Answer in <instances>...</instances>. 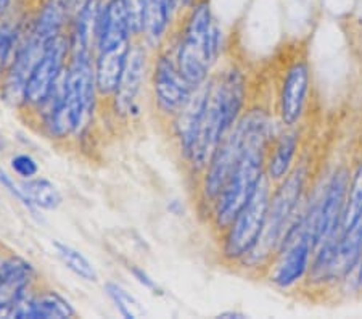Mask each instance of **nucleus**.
<instances>
[{"instance_id": "412c9836", "label": "nucleus", "mask_w": 362, "mask_h": 319, "mask_svg": "<svg viewBox=\"0 0 362 319\" xmlns=\"http://www.w3.org/2000/svg\"><path fill=\"white\" fill-rule=\"evenodd\" d=\"M105 292H107L108 297L113 300L116 310H118L124 318L137 319L145 316V310L142 308V305L139 303V300L127 292L124 287H121L119 284L108 282L107 286H105Z\"/></svg>"}, {"instance_id": "f8f14e48", "label": "nucleus", "mask_w": 362, "mask_h": 319, "mask_svg": "<svg viewBox=\"0 0 362 319\" xmlns=\"http://www.w3.org/2000/svg\"><path fill=\"white\" fill-rule=\"evenodd\" d=\"M76 315L71 303L57 290H39L29 292L13 308L10 318L16 319H65Z\"/></svg>"}, {"instance_id": "dca6fc26", "label": "nucleus", "mask_w": 362, "mask_h": 319, "mask_svg": "<svg viewBox=\"0 0 362 319\" xmlns=\"http://www.w3.org/2000/svg\"><path fill=\"white\" fill-rule=\"evenodd\" d=\"M131 45L132 42L112 50L95 52L93 68H95L97 92L100 97H112L115 91L118 89L127 57H129Z\"/></svg>"}, {"instance_id": "9b49d317", "label": "nucleus", "mask_w": 362, "mask_h": 319, "mask_svg": "<svg viewBox=\"0 0 362 319\" xmlns=\"http://www.w3.org/2000/svg\"><path fill=\"white\" fill-rule=\"evenodd\" d=\"M36 277L33 265L18 255H7L0 265V318H10L11 308L31 290Z\"/></svg>"}, {"instance_id": "0eeeda50", "label": "nucleus", "mask_w": 362, "mask_h": 319, "mask_svg": "<svg viewBox=\"0 0 362 319\" xmlns=\"http://www.w3.org/2000/svg\"><path fill=\"white\" fill-rule=\"evenodd\" d=\"M151 87L156 108L168 120L180 112L197 89L180 74L173 47H160L151 71Z\"/></svg>"}, {"instance_id": "4be33fe9", "label": "nucleus", "mask_w": 362, "mask_h": 319, "mask_svg": "<svg viewBox=\"0 0 362 319\" xmlns=\"http://www.w3.org/2000/svg\"><path fill=\"white\" fill-rule=\"evenodd\" d=\"M10 166L11 170L15 171V174H18V176L23 179H31L39 173L37 161L28 153L15 155L13 158L10 160Z\"/></svg>"}, {"instance_id": "6e6552de", "label": "nucleus", "mask_w": 362, "mask_h": 319, "mask_svg": "<svg viewBox=\"0 0 362 319\" xmlns=\"http://www.w3.org/2000/svg\"><path fill=\"white\" fill-rule=\"evenodd\" d=\"M313 255L314 245L301 232L288 247L274 257L264 274L266 279L279 292H300L311 268Z\"/></svg>"}, {"instance_id": "4468645a", "label": "nucleus", "mask_w": 362, "mask_h": 319, "mask_svg": "<svg viewBox=\"0 0 362 319\" xmlns=\"http://www.w3.org/2000/svg\"><path fill=\"white\" fill-rule=\"evenodd\" d=\"M102 10V0H84V4L76 11L71 21V31L68 34L71 54L95 55Z\"/></svg>"}, {"instance_id": "1a4fd4ad", "label": "nucleus", "mask_w": 362, "mask_h": 319, "mask_svg": "<svg viewBox=\"0 0 362 319\" xmlns=\"http://www.w3.org/2000/svg\"><path fill=\"white\" fill-rule=\"evenodd\" d=\"M305 124L295 127H279L271 139L266 152V178L272 185L288 176L305 152Z\"/></svg>"}, {"instance_id": "f3484780", "label": "nucleus", "mask_w": 362, "mask_h": 319, "mask_svg": "<svg viewBox=\"0 0 362 319\" xmlns=\"http://www.w3.org/2000/svg\"><path fill=\"white\" fill-rule=\"evenodd\" d=\"M362 224V153L351 160V173L338 236L348 234Z\"/></svg>"}, {"instance_id": "423d86ee", "label": "nucleus", "mask_w": 362, "mask_h": 319, "mask_svg": "<svg viewBox=\"0 0 362 319\" xmlns=\"http://www.w3.org/2000/svg\"><path fill=\"white\" fill-rule=\"evenodd\" d=\"M69 60V36L60 34L52 39L40 55L36 66L29 74L26 91H25V103L21 108H28L29 112H40L50 97L54 95L58 83L65 73Z\"/></svg>"}, {"instance_id": "f03ea898", "label": "nucleus", "mask_w": 362, "mask_h": 319, "mask_svg": "<svg viewBox=\"0 0 362 319\" xmlns=\"http://www.w3.org/2000/svg\"><path fill=\"white\" fill-rule=\"evenodd\" d=\"M314 156L303 152L298 163L284 181L272 185V192L267 208L264 229L258 243L238 268L250 271L251 274L264 276L269 268L277 248L284 239L285 231L301 210L313 189L311 179L314 176Z\"/></svg>"}, {"instance_id": "a211bd4d", "label": "nucleus", "mask_w": 362, "mask_h": 319, "mask_svg": "<svg viewBox=\"0 0 362 319\" xmlns=\"http://www.w3.org/2000/svg\"><path fill=\"white\" fill-rule=\"evenodd\" d=\"M23 192L31 203L33 208H42V210H57L62 203V194L54 182L45 178L25 179L21 184Z\"/></svg>"}, {"instance_id": "7ed1b4c3", "label": "nucleus", "mask_w": 362, "mask_h": 319, "mask_svg": "<svg viewBox=\"0 0 362 319\" xmlns=\"http://www.w3.org/2000/svg\"><path fill=\"white\" fill-rule=\"evenodd\" d=\"M173 50L180 74L192 86L206 83L223 52V33L214 21L211 0H198L184 11Z\"/></svg>"}, {"instance_id": "bb28decb", "label": "nucleus", "mask_w": 362, "mask_h": 319, "mask_svg": "<svg viewBox=\"0 0 362 319\" xmlns=\"http://www.w3.org/2000/svg\"><path fill=\"white\" fill-rule=\"evenodd\" d=\"M197 2H198V0H179V10L180 11L189 10L190 7H194Z\"/></svg>"}, {"instance_id": "2eb2a0df", "label": "nucleus", "mask_w": 362, "mask_h": 319, "mask_svg": "<svg viewBox=\"0 0 362 319\" xmlns=\"http://www.w3.org/2000/svg\"><path fill=\"white\" fill-rule=\"evenodd\" d=\"M179 0H145L142 34L140 37L151 49H160L171 31L174 11Z\"/></svg>"}, {"instance_id": "b1692460", "label": "nucleus", "mask_w": 362, "mask_h": 319, "mask_svg": "<svg viewBox=\"0 0 362 319\" xmlns=\"http://www.w3.org/2000/svg\"><path fill=\"white\" fill-rule=\"evenodd\" d=\"M0 185H2V187H4L5 190H7V192H8L10 195H13L16 200H20L26 208H29V210H34L31 203H29V200L26 199L25 192H23L21 185L15 184L13 179H11V176H8V173L5 171L2 166H0Z\"/></svg>"}, {"instance_id": "6ab92c4d", "label": "nucleus", "mask_w": 362, "mask_h": 319, "mask_svg": "<svg viewBox=\"0 0 362 319\" xmlns=\"http://www.w3.org/2000/svg\"><path fill=\"white\" fill-rule=\"evenodd\" d=\"M23 33L25 29H23V23L18 20L11 21L5 18L0 23V83L7 73Z\"/></svg>"}, {"instance_id": "f257e3e1", "label": "nucleus", "mask_w": 362, "mask_h": 319, "mask_svg": "<svg viewBox=\"0 0 362 319\" xmlns=\"http://www.w3.org/2000/svg\"><path fill=\"white\" fill-rule=\"evenodd\" d=\"M250 81L238 63L227 65L209 76V92L198 126L195 144L185 165L200 179L209 160L233 124L248 107Z\"/></svg>"}, {"instance_id": "39448f33", "label": "nucleus", "mask_w": 362, "mask_h": 319, "mask_svg": "<svg viewBox=\"0 0 362 319\" xmlns=\"http://www.w3.org/2000/svg\"><path fill=\"white\" fill-rule=\"evenodd\" d=\"M272 184L264 176L243 210L219 236V253L226 265L238 266L253 252L264 229Z\"/></svg>"}, {"instance_id": "ddd939ff", "label": "nucleus", "mask_w": 362, "mask_h": 319, "mask_svg": "<svg viewBox=\"0 0 362 319\" xmlns=\"http://www.w3.org/2000/svg\"><path fill=\"white\" fill-rule=\"evenodd\" d=\"M132 37L131 16L124 0H107L102 10L95 52L112 50L121 47V45H127L132 42Z\"/></svg>"}, {"instance_id": "cd10ccee", "label": "nucleus", "mask_w": 362, "mask_h": 319, "mask_svg": "<svg viewBox=\"0 0 362 319\" xmlns=\"http://www.w3.org/2000/svg\"><path fill=\"white\" fill-rule=\"evenodd\" d=\"M223 318H245V315L242 313H237V311H229V313H223V315H219Z\"/></svg>"}, {"instance_id": "20e7f679", "label": "nucleus", "mask_w": 362, "mask_h": 319, "mask_svg": "<svg viewBox=\"0 0 362 319\" xmlns=\"http://www.w3.org/2000/svg\"><path fill=\"white\" fill-rule=\"evenodd\" d=\"M276 84L279 124L282 127L305 124L313 97V71L306 45H291L282 57Z\"/></svg>"}, {"instance_id": "aec40b11", "label": "nucleus", "mask_w": 362, "mask_h": 319, "mask_svg": "<svg viewBox=\"0 0 362 319\" xmlns=\"http://www.w3.org/2000/svg\"><path fill=\"white\" fill-rule=\"evenodd\" d=\"M54 247L57 255L63 261V265L69 271H73L76 276L89 282H95L98 279V274L95 268H93V265L79 250H76V248L62 242H54Z\"/></svg>"}, {"instance_id": "5701e85b", "label": "nucleus", "mask_w": 362, "mask_h": 319, "mask_svg": "<svg viewBox=\"0 0 362 319\" xmlns=\"http://www.w3.org/2000/svg\"><path fill=\"white\" fill-rule=\"evenodd\" d=\"M124 2L127 5V10H129L134 37H140V34H142V20H144L145 0H124Z\"/></svg>"}, {"instance_id": "393cba45", "label": "nucleus", "mask_w": 362, "mask_h": 319, "mask_svg": "<svg viewBox=\"0 0 362 319\" xmlns=\"http://www.w3.org/2000/svg\"><path fill=\"white\" fill-rule=\"evenodd\" d=\"M131 272L134 274V277H136V279H137V282L142 284L145 289L158 290V286H156L155 281L151 279V277L144 269H140V268H137V266H134V268L131 269Z\"/></svg>"}, {"instance_id": "9d476101", "label": "nucleus", "mask_w": 362, "mask_h": 319, "mask_svg": "<svg viewBox=\"0 0 362 319\" xmlns=\"http://www.w3.org/2000/svg\"><path fill=\"white\" fill-rule=\"evenodd\" d=\"M145 73H147V47L144 44H132L118 89L112 95L113 112L116 116L126 118L136 110L137 97L145 81Z\"/></svg>"}, {"instance_id": "a878e982", "label": "nucleus", "mask_w": 362, "mask_h": 319, "mask_svg": "<svg viewBox=\"0 0 362 319\" xmlns=\"http://www.w3.org/2000/svg\"><path fill=\"white\" fill-rule=\"evenodd\" d=\"M11 2H13V0H0V23L5 20V15H7Z\"/></svg>"}]
</instances>
